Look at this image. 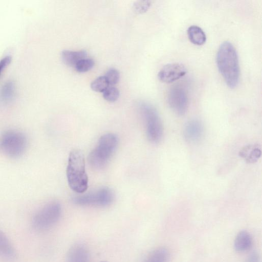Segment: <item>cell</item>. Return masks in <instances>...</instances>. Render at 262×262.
Here are the masks:
<instances>
[{
  "mask_svg": "<svg viewBox=\"0 0 262 262\" xmlns=\"http://www.w3.org/2000/svg\"><path fill=\"white\" fill-rule=\"evenodd\" d=\"M216 62L227 85L232 89L235 88L239 80L240 68L236 50L230 42L226 41L220 45Z\"/></svg>",
  "mask_w": 262,
  "mask_h": 262,
  "instance_id": "cell-1",
  "label": "cell"
},
{
  "mask_svg": "<svg viewBox=\"0 0 262 262\" xmlns=\"http://www.w3.org/2000/svg\"><path fill=\"white\" fill-rule=\"evenodd\" d=\"M67 178L70 187L74 191L82 193L87 189L88 177L85 171L84 158L79 150H73L69 154Z\"/></svg>",
  "mask_w": 262,
  "mask_h": 262,
  "instance_id": "cell-2",
  "label": "cell"
},
{
  "mask_svg": "<svg viewBox=\"0 0 262 262\" xmlns=\"http://www.w3.org/2000/svg\"><path fill=\"white\" fill-rule=\"evenodd\" d=\"M118 144V138L116 135L110 133L103 135L89 155L90 165L97 169L103 168L115 152Z\"/></svg>",
  "mask_w": 262,
  "mask_h": 262,
  "instance_id": "cell-3",
  "label": "cell"
},
{
  "mask_svg": "<svg viewBox=\"0 0 262 262\" xmlns=\"http://www.w3.org/2000/svg\"><path fill=\"white\" fill-rule=\"evenodd\" d=\"M139 110L145 123L148 140L152 143H159L163 137V127L157 111L146 102L140 104Z\"/></svg>",
  "mask_w": 262,
  "mask_h": 262,
  "instance_id": "cell-4",
  "label": "cell"
},
{
  "mask_svg": "<svg viewBox=\"0 0 262 262\" xmlns=\"http://www.w3.org/2000/svg\"><path fill=\"white\" fill-rule=\"evenodd\" d=\"M62 212L61 205L57 202L47 203L34 215L32 220L33 228L39 232L47 231L59 221Z\"/></svg>",
  "mask_w": 262,
  "mask_h": 262,
  "instance_id": "cell-5",
  "label": "cell"
},
{
  "mask_svg": "<svg viewBox=\"0 0 262 262\" xmlns=\"http://www.w3.org/2000/svg\"><path fill=\"white\" fill-rule=\"evenodd\" d=\"M27 143L26 136L20 132L7 130L0 137V151L7 157L17 158L24 154Z\"/></svg>",
  "mask_w": 262,
  "mask_h": 262,
  "instance_id": "cell-6",
  "label": "cell"
},
{
  "mask_svg": "<svg viewBox=\"0 0 262 262\" xmlns=\"http://www.w3.org/2000/svg\"><path fill=\"white\" fill-rule=\"evenodd\" d=\"M114 199L113 191L108 187H102L85 194L74 196L73 203L85 206L105 207L111 205Z\"/></svg>",
  "mask_w": 262,
  "mask_h": 262,
  "instance_id": "cell-7",
  "label": "cell"
},
{
  "mask_svg": "<svg viewBox=\"0 0 262 262\" xmlns=\"http://www.w3.org/2000/svg\"><path fill=\"white\" fill-rule=\"evenodd\" d=\"M167 102L176 114L184 115L188 107V98L186 90L181 86L172 87L168 93Z\"/></svg>",
  "mask_w": 262,
  "mask_h": 262,
  "instance_id": "cell-8",
  "label": "cell"
},
{
  "mask_svg": "<svg viewBox=\"0 0 262 262\" xmlns=\"http://www.w3.org/2000/svg\"><path fill=\"white\" fill-rule=\"evenodd\" d=\"M187 73L186 67L180 63L165 65L158 72V78L162 82L170 83L183 77Z\"/></svg>",
  "mask_w": 262,
  "mask_h": 262,
  "instance_id": "cell-9",
  "label": "cell"
},
{
  "mask_svg": "<svg viewBox=\"0 0 262 262\" xmlns=\"http://www.w3.org/2000/svg\"><path fill=\"white\" fill-rule=\"evenodd\" d=\"M203 132V126L202 123L196 119H193L189 120L185 124L183 136L186 141L189 143H195L201 139Z\"/></svg>",
  "mask_w": 262,
  "mask_h": 262,
  "instance_id": "cell-10",
  "label": "cell"
},
{
  "mask_svg": "<svg viewBox=\"0 0 262 262\" xmlns=\"http://www.w3.org/2000/svg\"><path fill=\"white\" fill-rule=\"evenodd\" d=\"M66 262H90L88 249L82 244L73 245L68 251Z\"/></svg>",
  "mask_w": 262,
  "mask_h": 262,
  "instance_id": "cell-11",
  "label": "cell"
},
{
  "mask_svg": "<svg viewBox=\"0 0 262 262\" xmlns=\"http://www.w3.org/2000/svg\"><path fill=\"white\" fill-rule=\"evenodd\" d=\"M16 253L5 234L0 230V259L8 261L14 260Z\"/></svg>",
  "mask_w": 262,
  "mask_h": 262,
  "instance_id": "cell-12",
  "label": "cell"
},
{
  "mask_svg": "<svg viewBox=\"0 0 262 262\" xmlns=\"http://www.w3.org/2000/svg\"><path fill=\"white\" fill-rule=\"evenodd\" d=\"M261 155V147L258 144L246 145L239 152V156L248 163L257 162Z\"/></svg>",
  "mask_w": 262,
  "mask_h": 262,
  "instance_id": "cell-13",
  "label": "cell"
},
{
  "mask_svg": "<svg viewBox=\"0 0 262 262\" xmlns=\"http://www.w3.org/2000/svg\"><path fill=\"white\" fill-rule=\"evenodd\" d=\"M86 56L87 52L83 50L77 51L65 50L61 54L63 62L68 66L74 67L79 61L86 58Z\"/></svg>",
  "mask_w": 262,
  "mask_h": 262,
  "instance_id": "cell-14",
  "label": "cell"
},
{
  "mask_svg": "<svg viewBox=\"0 0 262 262\" xmlns=\"http://www.w3.org/2000/svg\"><path fill=\"white\" fill-rule=\"evenodd\" d=\"M252 239L250 234L245 230L238 233L234 241L235 249L238 252H243L249 249L252 245Z\"/></svg>",
  "mask_w": 262,
  "mask_h": 262,
  "instance_id": "cell-15",
  "label": "cell"
},
{
  "mask_svg": "<svg viewBox=\"0 0 262 262\" xmlns=\"http://www.w3.org/2000/svg\"><path fill=\"white\" fill-rule=\"evenodd\" d=\"M187 35L190 42L195 45H203L206 41L205 33L201 28L196 25L191 26L188 28Z\"/></svg>",
  "mask_w": 262,
  "mask_h": 262,
  "instance_id": "cell-16",
  "label": "cell"
},
{
  "mask_svg": "<svg viewBox=\"0 0 262 262\" xmlns=\"http://www.w3.org/2000/svg\"><path fill=\"white\" fill-rule=\"evenodd\" d=\"M15 86L12 81L5 82L0 89V103L7 104L11 102L15 97Z\"/></svg>",
  "mask_w": 262,
  "mask_h": 262,
  "instance_id": "cell-17",
  "label": "cell"
},
{
  "mask_svg": "<svg viewBox=\"0 0 262 262\" xmlns=\"http://www.w3.org/2000/svg\"><path fill=\"white\" fill-rule=\"evenodd\" d=\"M169 254L164 247L157 248L151 251L143 262H168Z\"/></svg>",
  "mask_w": 262,
  "mask_h": 262,
  "instance_id": "cell-18",
  "label": "cell"
},
{
  "mask_svg": "<svg viewBox=\"0 0 262 262\" xmlns=\"http://www.w3.org/2000/svg\"><path fill=\"white\" fill-rule=\"evenodd\" d=\"M108 86L110 85L104 76L97 77L91 84V88L93 91L100 93H102Z\"/></svg>",
  "mask_w": 262,
  "mask_h": 262,
  "instance_id": "cell-19",
  "label": "cell"
},
{
  "mask_svg": "<svg viewBox=\"0 0 262 262\" xmlns=\"http://www.w3.org/2000/svg\"><path fill=\"white\" fill-rule=\"evenodd\" d=\"M94 64L95 61L93 59L86 57L79 61L74 68L79 73H85L91 70Z\"/></svg>",
  "mask_w": 262,
  "mask_h": 262,
  "instance_id": "cell-20",
  "label": "cell"
},
{
  "mask_svg": "<svg viewBox=\"0 0 262 262\" xmlns=\"http://www.w3.org/2000/svg\"><path fill=\"white\" fill-rule=\"evenodd\" d=\"M120 95L119 90L114 86H108L103 92V98L108 102H114L118 100Z\"/></svg>",
  "mask_w": 262,
  "mask_h": 262,
  "instance_id": "cell-21",
  "label": "cell"
},
{
  "mask_svg": "<svg viewBox=\"0 0 262 262\" xmlns=\"http://www.w3.org/2000/svg\"><path fill=\"white\" fill-rule=\"evenodd\" d=\"M110 86L116 84L120 79L119 72L115 68L109 69L104 75Z\"/></svg>",
  "mask_w": 262,
  "mask_h": 262,
  "instance_id": "cell-22",
  "label": "cell"
},
{
  "mask_svg": "<svg viewBox=\"0 0 262 262\" xmlns=\"http://www.w3.org/2000/svg\"><path fill=\"white\" fill-rule=\"evenodd\" d=\"M151 5V2L149 1H139L136 2L133 5L134 11L138 14L146 12Z\"/></svg>",
  "mask_w": 262,
  "mask_h": 262,
  "instance_id": "cell-23",
  "label": "cell"
},
{
  "mask_svg": "<svg viewBox=\"0 0 262 262\" xmlns=\"http://www.w3.org/2000/svg\"><path fill=\"white\" fill-rule=\"evenodd\" d=\"M12 57L6 56L0 60V76L4 70L11 63Z\"/></svg>",
  "mask_w": 262,
  "mask_h": 262,
  "instance_id": "cell-24",
  "label": "cell"
},
{
  "mask_svg": "<svg viewBox=\"0 0 262 262\" xmlns=\"http://www.w3.org/2000/svg\"><path fill=\"white\" fill-rule=\"evenodd\" d=\"M246 262H260V257L257 252H253L248 256Z\"/></svg>",
  "mask_w": 262,
  "mask_h": 262,
  "instance_id": "cell-25",
  "label": "cell"
},
{
  "mask_svg": "<svg viewBox=\"0 0 262 262\" xmlns=\"http://www.w3.org/2000/svg\"><path fill=\"white\" fill-rule=\"evenodd\" d=\"M100 262H107L106 261H100Z\"/></svg>",
  "mask_w": 262,
  "mask_h": 262,
  "instance_id": "cell-26",
  "label": "cell"
}]
</instances>
